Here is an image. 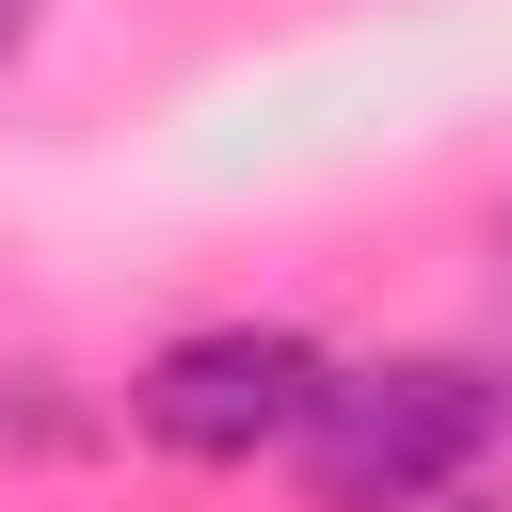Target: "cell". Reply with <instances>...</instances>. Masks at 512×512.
<instances>
[{
    "mask_svg": "<svg viewBox=\"0 0 512 512\" xmlns=\"http://www.w3.org/2000/svg\"><path fill=\"white\" fill-rule=\"evenodd\" d=\"M432 512H512V496H432Z\"/></svg>",
    "mask_w": 512,
    "mask_h": 512,
    "instance_id": "cell-4",
    "label": "cell"
},
{
    "mask_svg": "<svg viewBox=\"0 0 512 512\" xmlns=\"http://www.w3.org/2000/svg\"><path fill=\"white\" fill-rule=\"evenodd\" d=\"M496 432H512V400L480 352H368V368H320L288 464L320 512H432V496H464V464Z\"/></svg>",
    "mask_w": 512,
    "mask_h": 512,
    "instance_id": "cell-1",
    "label": "cell"
},
{
    "mask_svg": "<svg viewBox=\"0 0 512 512\" xmlns=\"http://www.w3.org/2000/svg\"><path fill=\"white\" fill-rule=\"evenodd\" d=\"M320 336L304 320H192V336H160L144 368H128V432L160 448V464H192V480H240V464H272L288 432H304V400H320Z\"/></svg>",
    "mask_w": 512,
    "mask_h": 512,
    "instance_id": "cell-2",
    "label": "cell"
},
{
    "mask_svg": "<svg viewBox=\"0 0 512 512\" xmlns=\"http://www.w3.org/2000/svg\"><path fill=\"white\" fill-rule=\"evenodd\" d=\"M496 256H512V224H496Z\"/></svg>",
    "mask_w": 512,
    "mask_h": 512,
    "instance_id": "cell-5",
    "label": "cell"
},
{
    "mask_svg": "<svg viewBox=\"0 0 512 512\" xmlns=\"http://www.w3.org/2000/svg\"><path fill=\"white\" fill-rule=\"evenodd\" d=\"M496 400H512V384H496Z\"/></svg>",
    "mask_w": 512,
    "mask_h": 512,
    "instance_id": "cell-6",
    "label": "cell"
},
{
    "mask_svg": "<svg viewBox=\"0 0 512 512\" xmlns=\"http://www.w3.org/2000/svg\"><path fill=\"white\" fill-rule=\"evenodd\" d=\"M16 48H32V0H0V64H16Z\"/></svg>",
    "mask_w": 512,
    "mask_h": 512,
    "instance_id": "cell-3",
    "label": "cell"
}]
</instances>
